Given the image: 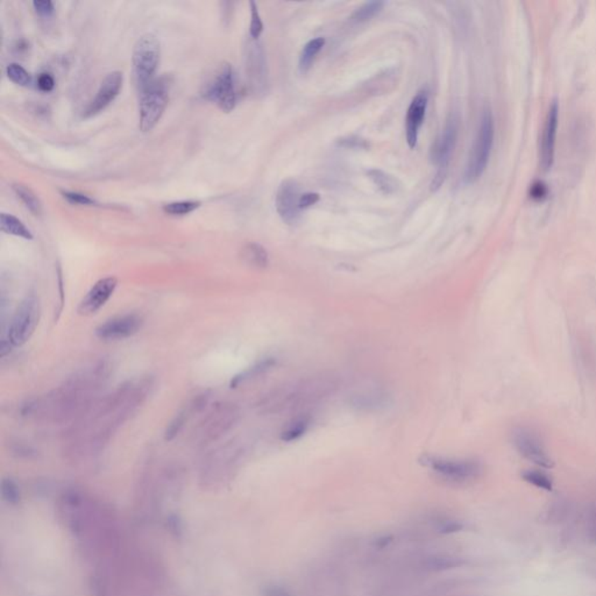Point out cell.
Listing matches in <instances>:
<instances>
[{
	"label": "cell",
	"mask_w": 596,
	"mask_h": 596,
	"mask_svg": "<svg viewBox=\"0 0 596 596\" xmlns=\"http://www.w3.org/2000/svg\"><path fill=\"white\" fill-rule=\"evenodd\" d=\"M41 318V303L38 295L28 293L18 305L13 317L11 318L6 333L3 334L0 353L5 357L10 348L20 347L34 334Z\"/></svg>",
	"instance_id": "cell-1"
},
{
	"label": "cell",
	"mask_w": 596,
	"mask_h": 596,
	"mask_svg": "<svg viewBox=\"0 0 596 596\" xmlns=\"http://www.w3.org/2000/svg\"><path fill=\"white\" fill-rule=\"evenodd\" d=\"M494 117L491 107L486 106L481 112L477 137L474 140L470 159L465 169L463 181L466 183L472 184L477 181L486 171L494 143Z\"/></svg>",
	"instance_id": "cell-2"
},
{
	"label": "cell",
	"mask_w": 596,
	"mask_h": 596,
	"mask_svg": "<svg viewBox=\"0 0 596 596\" xmlns=\"http://www.w3.org/2000/svg\"><path fill=\"white\" fill-rule=\"evenodd\" d=\"M139 127L150 132L164 116L169 100V81L166 77L154 79L148 86L139 90Z\"/></svg>",
	"instance_id": "cell-3"
},
{
	"label": "cell",
	"mask_w": 596,
	"mask_h": 596,
	"mask_svg": "<svg viewBox=\"0 0 596 596\" xmlns=\"http://www.w3.org/2000/svg\"><path fill=\"white\" fill-rule=\"evenodd\" d=\"M460 119L458 113L451 112L447 118L446 124L444 127L443 133L439 139L437 140L436 145L431 150V157L433 164H437V171L432 182H431V191L439 190L444 182L446 181L450 167L451 157L453 154L454 148L457 145L458 134H459Z\"/></svg>",
	"instance_id": "cell-4"
},
{
	"label": "cell",
	"mask_w": 596,
	"mask_h": 596,
	"mask_svg": "<svg viewBox=\"0 0 596 596\" xmlns=\"http://www.w3.org/2000/svg\"><path fill=\"white\" fill-rule=\"evenodd\" d=\"M160 42L153 34H145L138 39L133 48V72L138 89L148 86L154 79L160 63Z\"/></svg>",
	"instance_id": "cell-5"
},
{
	"label": "cell",
	"mask_w": 596,
	"mask_h": 596,
	"mask_svg": "<svg viewBox=\"0 0 596 596\" xmlns=\"http://www.w3.org/2000/svg\"><path fill=\"white\" fill-rule=\"evenodd\" d=\"M424 463L449 484H468L482 474V465L477 460L425 457Z\"/></svg>",
	"instance_id": "cell-6"
},
{
	"label": "cell",
	"mask_w": 596,
	"mask_h": 596,
	"mask_svg": "<svg viewBox=\"0 0 596 596\" xmlns=\"http://www.w3.org/2000/svg\"><path fill=\"white\" fill-rule=\"evenodd\" d=\"M201 95L205 99L213 102L224 111L231 112L238 100V93L235 89L234 72L232 65L224 62L219 65L213 79L205 84Z\"/></svg>",
	"instance_id": "cell-7"
},
{
	"label": "cell",
	"mask_w": 596,
	"mask_h": 596,
	"mask_svg": "<svg viewBox=\"0 0 596 596\" xmlns=\"http://www.w3.org/2000/svg\"><path fill=\"white\" fill-rule=\"evenodd\" d=\"M239 413L234 404H217L198 426L194 436L201 445L216 442L234 426Z\"/></svg>",
	"instance_id": "cell-8"
},
{
	"label": "cell",
	"mask_w": 596,
	"mask_h": 596,
	"mask_svg": "<svg viewBox=\"0 0 596 596\" xmlns=\"http://www.w3.org/2000/svg\"><path fill=\"white\" fill-rule=\"evenodd\" d=\"M246 75L251 91L256 95L268 91V67L263 46L258 40H251L246 46Z\"/></svg>",
	"instance_id": "cell-9"
},
{
	"label": "cell",
	"mask_w": 596,
	"mask_h": 596,
	"mask_svg": "<svg viewBox=\"0 0 596 596\" xmlns=\"http://www.w3.org/2000/svg\"><path fill=\"white\" fill-rule=\"evenodd\" d=\"M512 444L522 457L543 468H552L553 460L543 443L542 438L529 428H516L512 432Z\"/></svg>",
	"instance_id": "cell-10"
},
{
	"label": "cell",
	"mask_w": 596,
	"mask_h": 596,
	"mask_svg": "<svg viewBox=\"0 0 596 596\" xmlns=\"http://www.w3.org/2000/svg\"><path fill=\"white\" fill-rule=\"evenodd\" d=\"M143 318L137 314H127L111 318L95 329V336L100 340L118 341L133 337L143 327Z\"/></svg>",
	"instance_id": "cell-11"
},
{
	"label": "cell",
	"mask_w": 596,
	"mask_h": 596,
	"mask_svg": "<svg viewBox=\"0 0 596 596\" xmlns=\"http://www.w3.org/2000/svg\"><path fill=\"white\" fill-rule=\"evenodd\" d=\"M123 72L118 70L109 72L100 83L95 98L83 110V117L90 118L104 111L119 95L123 89Z\"/></svg>",
	"instance_id": "cell-12"
},
{
	"label": "cell",
	"mask_w": 596,
	"mask_h": 596,
	"mask_svg": "<svg viewBox=\"0 0 596 596\" xmlns=\"http://www.w3.org/2000/svg\"><path fill=\"white\" fill-rule=\"evenodd\" d=\"M300 185L295 180L288 178L279 184L276 194V210L283 222L293 225L300 218Z\"/></svg>",
	"instance_id": "cell-13"
},
{
	"label": "cell",
	"mask_w": 596,
	"mask_h": 596,
	"mask_svg": "<svg viewBox=\"0 0 596 596\" xmlns=\"http://www.w3.org/2000/svg\"><path fill=\"white\" fill-rule=\"evenodd\" d=\"M238 459V452L233 445H226L220 450L213 451L211 457L204 463L203 479L206 484H217L225 479Z\"/></svg>",
	"instance_id": "cell-14"
},
{
	"label": "cell",
	"mask_w": 596,
	"mask_h": 596,
	"mask_svg": "<svg viewBox=\"0 0 596 596\" xmlns=\"http://www.w3.org/2000/svg\"><path fill=\"white\" fill-rule=\"evenodd\" d=\"M559 125V104L553 100L546 112L545 120L543 125L542 138L539 145V159L544 169L551 168L555 160V143Z\"/></svg>",
	"instance_id": "cell-15"
},
{
	"label": "cell",
	"mask_w": 596,
	"mask_h": 596,
	"mask_svg": "<svg viewBox=\"0 0 596 596\" xmlns=\"http://www.w3.org/2000/svg\"><path fill=\"white\" fill-rule=\"evenodd\" d=\"M117 286H118V279L113 276L99 279L81 300L77 309L79 314L82 316H92L97 314L112 297L116 291Z\"/></svg>",
	"instance_id": "cell-16"
},
{
	"label": "cell",
	"mask_w": 596,
	"mask_h": 596,
	"mask_svg": "<svg viewBox=\"0 0 596 596\" xmlns=\"http://www.w3.org/2000/svg\"><path fill=\"white\" fill-rule=\"evenodd\" d=\"M429 102V91L426 89L417 92L410 102L406 118V137L408 146L413 150L418 143L419 131L425 119L426 109Z\"/></svg>",
	"instance_id": "cell-17"
},
{
	"label": "cell",
	"mask_w": 596,
	"mask_h": 596,
	"mask_svg": "<svg viewBox=\"0 0 596 596\" xmlns=\"http://www.w3.org/2000/svg\"><path fill=\"white\" fill-rule=\"evenodd\" d=\"M242 259L249 266L263 270L270 263V256L266 249L258 242H249L242 249Z\"/></svg>",
	"instance_id": "cell-18"
},
{
	"label": "cell",
	"mask_w": 596,
	"mask_h": 596,
	"mask_svg": "<svg viewBox=\"0 0 596 596\" xmlns=\"http://www.w3.org/2000/svg\"><path fill=\"white\" fill-rule=\"evenodd\" d=\"M0 226H1V231L6 234L14 235V237H19V238L26 239V240H33V238H34L31 230L28 229L27 226L25 225L20 219H18L17 217H14L13 215H10V213H1Z\"/></svg>",
	"instance_id": "cell-19"
},
{
	"label": "cell",
	"mask_w": 596,
	"mask_h": 596,
	"mask_svg": "<svg viewBox=\"0 0 596 596\" xmlns=\"http://www.w3.org/2000/svg\"><path fill=\"white\" fill-rule=\"evenodd\" d=\"M325 45V39L316 38L312 39L310 41L304 45L303 49L300 51V61H298V68L302 74H307L311 65L314 63V58L317 56L318 53L322 51V48Z\"/></svg>",
	"instance_id": "cell-20"
},
{
	"label": "cell",
	"mask_w": 596,
	"mask_h": 596,
	"mask_svg": "<svg viewBox=\"0 0 596 596\" xmlns=\"http://www.w3.org/2000/svg\"><path fill=\"white\" fill-rule=\"evenodd\" d=\"M367 175L371 178V182L378 187V190L381 191L382 194H392L399 191V181L392 175H389L388 173L374 168V169L368 171Z\"/></svg>",
	"instance_id": "cell-21"
},
{
	"label": "cell",
	"mask_w": 596,
	"mask_h": 596,
	"mask_svg": "<svg viewBox=\"0 0 596 596\" xmlns=\"http://www.w3.org/2000/svg\"><path fill=\"white\" fill-rule=\"evenodd\" d=\"M13 191L17 194L18 198H20V201L24 203L25 206L33 213L38 216L41 213L42 204L38 196L24 184L15 183L13 184Z\"/></svg>",
	"instance_id": "cell-22"
},
{
	"label": "cell",
	"mask_w": 596,
	"mask_h": 596,
	"mask_svg": "<svg viewBox=\"0 0 596 596\" xmlns=\"http://www.w3.org/2000/svg\"><path fill=\"white\" fill-rule=\"evenodd\" d=\"M521 477L525 482H528L535 487L541 488L543 491H551L552 488H553L551 477L548 474L544 473L543 470H527L522 473Z\"/></svg>",
	"instance_id": "cell-23"
},
{
	"label": "cell",
	"mask_w": 596,
	"mask_h": 596,
	"mask_svg": "<svg viewBox=\"0 0 596 596\" xmlns=\"http://www.w3.org/2000/svg\"><path fill=\"white\" fill-rule=\"evenodd\" d=\"M385 6L383 1H368L364 4L362 7H359L358 10L355 11L353 15L351 17V20L357 24H362L366 21L371 20V18H374L376 14L381 12L382 8Z\"/></svg>",
	"instance_id": "cell-24"
},
{
	"label": "cell",
	"mask_w": 596,
	"mask_h": 596,
	"mask_svg": "<svg viewBox=\"0 0 596 596\" xmlns=\"http://www.w3.org/2000/svg\"><path fill=\"white\" fill-rule=\"evenodd\" d=\"M309 418L307 417H300V418L293 419V422L288 424L284 431L282 432L281 439L284 442H293L300 438L307 430L309 426Z\"/></svg>",
	"instance_id": "cell-25"
},
{
	"label": "cell",
	"mask_w": 596,
	"mask_h": 596,
	"mask_svg": "<svg viewBox=\"0 0 596 596\" xmlns=\"http://www.w3.org/2000/svg\"><path fill=\"white\" fill-rule=\"evenodd\" d=\"M201 206V201H171L164 205V213L169 216H187Z\"/></svg>",
	"instance_id": "cell-26"
},
{
	"label": "cell",
	"mask_w": 596,
	"mask_h": 596,
	"mask_svg": "<svg viewBox=\"0 0 596 596\" xmlns=\"http://www.w3.org/2000/svg\"><path fill=\"white\" fill-rule=\"evenodd\" d=\"M274 365L273 360H266V362H259L258 365L254 366V367L251 368L249 371H244L240 375H237L233 380H232V388H237L238 385H241L244 382L247 381V380H251V378H256L258 375L263 374V371H268L272 366Z\"/></svg>",
	"instance_id": "cell-27"
},
{
	"label": "cell",
	"mask_w": 596,
	"mask_h": 596,
	"mask_svg": "<svg viewBox=\"0 0 596 596\" xmlns=\"http://www.w3.org/2000/svg\"><path fill=\"white\" fill-rule=\"evenodd\" d=\"M6 74L7 77L18 86H27L31 84V74L22 65L18 63H11L7 65Z\"/></svg>",
	"instance_id": "cell-28"
},
{
	"label": "cell",
	"mask_w": 596,
	"mask_h": 596,
	"mask_svg": "<svg viewBox=\"0 0 596 596\" xmlns=\"http://www.w3.org/2000/svg\"><path fill=\"white\" fill-rule=\"evenodd\" d=\"M336 146L345 148V150H368L371 147V143L365 138L352 134V135L338 138L336 140Z\"/></svg>",
	"instance_id": "cell-29"
},
{
	"label": "cell",
	"mask_w": 596,
	"mask_h": 596,
	"mask_svg": "<svg viewBox=\"0 0 596 596\" xmlns=\"http://www.w3.org/2000/svg\"><path fill=\"white\" fill-rule=\"evenodd\" d=\"M251 7V24H249V35L252 40H258L260 35L263 34V22L260 17L259 10L256 1H249Z\"/></svg>",
	"instance_id": "cell-30"
},
{
	"label": "cell",
	"mask_w": 596,
	"mask_h": 596,
	"mask_svg": "<svg viewBox=\"0 0 596 596\" xmlns=\"http://www.w3.org/2000/svg\"><path fill=\"white\" fill-rule=\"evenodd\" d=\"M1 495L5 501L15 505L20 501V488L18 487V484L12 479H4L1 482Z\"/></svg>",
	"instance_id": "cell-31"
},
{
	"label": "cell",
	"mask_w": 596,
	"mask_h": 596,
	"mask_svg": "<svg viewBox=\"0 0 596 596\" xmlns=\"http://www.w3.org/2000/svg\"><path fill=\"white\" fill-rule=\"evenodd\" d=\"M187 411H182V413L176 415V417H175V418L169 423V425H168L167 430H166V432H164V439L167 440V442H171V440L174 439L175 437L178 436V433L181 432V430L183 429L184 424L187 422Z\"/></svg>",
	"instance_id": "cell-32"
},
{
	"label": "cell",
	"mask_w": 596,
	"mask_h": 596,
	"mask_svg": "<svg viewBox=\"0 0 596 596\" xmlns=\"http://www.w3.org/2000/svg\"><path fill=\"white\" fill-rule=\"evenodd\" d=\"M62 197L65 198V201H68L70 204L76 205H95V201L93 198L90 197L88 194H81L77 191H61Z\"/></svg>",
	"instance_id": "cell-33"
},
{
	"label": "cell",
	"mask_w": 596,
	"mask_h": 596,
	"mask_svg": "<svg viewBox=\"0 0 596 596\" xmlns=\"http://www.w3.org/2000/svg\"><path fill=\"white\" fill-rule=\"evenodd\" d=\"M33 7L40 17L49 18L54 13L55 5L51 0H35Z\"/></svg>",
	"instance_id": "cell-34"
},
{
	"label": "cell",
	"mask_w": 596,
	"mask_h": 596,
	"mask_svg": "<svg viewBox=\"0 0 596 596\" xmlns=\"http://www.w3.org/2000/svg\"><path fill=\"white\" fill-rule=\"evenodd\" d=\"M39 89L44 92H51L54 89L55 79L49 72H42L38 77Z\"/></svg>",
	"instance_id": "cell-35"
},
{
	"label": "cell",
	"mask_w": 596,
	"mask_h": 596,
	"mask_svg": "<svg viewBox=\"0 0 596 596\" xmlns=\"http://www.w3.org/2000/svg\"><path fill=\"white\" fill-rule=\"evenodd\" d=\"M319 199H321V196L317 192H305V194H302L300 199V210H305V208H310L312 205L318 203Z\"/></svg>",
	"instance_id": "cell-36"
}]
</instances>
